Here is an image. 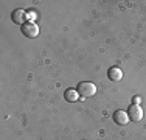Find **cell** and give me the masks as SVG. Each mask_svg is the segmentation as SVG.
<instances>
[{"instance_id":"obj_1","label":"cell","mask_w":146,"mask_h":140,"mask_svg":"<svg viewBox=\"0 0 146 140\" xmlns=\"http://www.w3.org/2000/svg\"><path fill=\"white\" fill-rule=\"evenodd\" d=\"M76 90H78L79 97L90 98V97H93L96 93V86L93 83H90V81H81L78 84V87H76Z\"/></svg>"},{"instance_id":"obj_2","label":"cell","mask_w":146,"mask_h":140,"mask_svg":"<svg viewBox=\"0 0 146 140\" xmlns=\"http://www.w3.org/2000/svg\"><path fill=\"white\" fill-rule=\"evenodd\" d=\"M20 30H22V34L25 37H28V39H34V37H37L39 36V27L36 25V23H25V25H23L22 28H20Z\"/></svg>"},{"instance_id":"obj_3","label":"cell","mask_w":146,"mask_h":140,"mask_svg":"<svg viewBox=\"0 0 146 140\" xmlns=\"http://www.w3.org/2000/svg\"><path fill=\"white\" fill-rule=\"evenodd\" d=\"M127 115H129V120L140 121L143 118V109H141L140 104H131L129 109H127Z\"/></svg>"},{"instance_id":"obj_4","label":"cell","mask_w":146,"mask_h":140,"mask_svg":"<svg viewBox=\"0 0 146 140\" xmlns=\"http://www.w3.org/2000/svg\"><path fill=\"white\" fill-rule=\"evenodd\" d=\"M11 20L16 23V25H20L23 27L25 25V20H27V11H23V9H14L11 14Z\"/></svg>"},{"instance_id":"obj_5","label":"cell","mask_w":146,"mask_h":140,"mask_svg":"<svg viewBox=\"0 0 146 140\" xmlns=\"http://www.w3.org/2000/svg\"><path fill=\"white\" fill-rule=\"evenodd\" d=\"M113 121H115L118 126H124V125L129 123V115H127V112L118 109V111L113 112Z\"/></svg>"},{"instance_id":"obj_6","label":"cell","mask_w":146,"mask_h":140,"mask_svg":"<svg viewBox=\"0 0 146 140\" xmlns=\"http://www.w3.org/2000/svg\"><path fill=\"white\" fill-rule=\"evenodd\" d=\"M107 76H109L110 81L117 83V81H121L123 72H121V69H118V67H110L109 70H107Z\"/></svg>"},{"instance_id":"obj_7","label":"cell","mask_w":146,"mask_h":140,"mask_svg":"<svg viewBox=\"0 0 146 140\" xmlns=\"http://www.w3.org/2000/svg\"><path fill=\"white\" fill-rule=\"evenodd\" d=\"M64 98H65V101L67 103H76L78 101V98H79V93H78V90L76 89H67L64 92Z\"/></svg>"},{"instance_id":"obj_8","label":"cell","mask_w":146,"mask_h":140,"mask_svg":"<svg viewBox=\"0 0 146 140\" xmlns=\"http://www.w3.org/2000/svg\"><path fill=\"white\" fill-rule=\"evenodd\" d=\"M37 19V13L36 11H27V20H28L30 23H34Z\"/></svg>"},{"instance_id":"obj_9","label":"cell","mask_w":146,"mask_h":140,"mask_svg":"<svg viewBox=\"0 0 146 140\" xmlns=\"http://www.w3.org/2000/svg\"><path fill=\"white\" fill-rule=\"evenodd\" d=\"M140 101H141L140 97H134V98H132V104H140Z\"/></svg>"}]
</instances>
